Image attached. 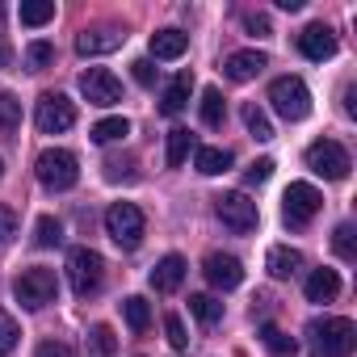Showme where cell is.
<instances>
[{"label": "cell", "instance_id": "1", "mask_svg": "<svg viewBox=\"0 0 357 357\" xmlns=\"http://www.w3.org/2000/svg\"><path fill=\"white\" fill-rule=\"evenodd\" d=\"M307 349L311 357H349L357 349V328L344 315H324L307 324Z\"/></svg>", "mask_w": 357, "mask_h": 357}, {"label": "cell", "instance_id": "2", "mask_svg": "<svg viewBox=\"0 0 357 357\" xmlns=\"http://www.w3.org/2000/svg\"><path fill=\"white\" fill-rule=\"evenodd\" d=\"M34 172H38V181H43L47 190L63 194V190H72V185L80 181V160H76L72 151H63V147H47V151L34 160Z\"/></svg>", "mask_w": 357, "mask_h": 357}, {"label": "cell", "instance_id": "3", "mask_svg": "<svg viewBox=\"0 0 357 357\" xmlns=\"http://www.w3.org/2000/svg\"><path fill=\"white\" fill-rule=\"evenodd\" d=\"M105 231H109V240H114L118 248L135 252V248L143 244V231H147L143 211H139L135 202H114V206L105 211Z\"/></svg>", "mask_w": 357, "mask_h": 357}, {"label": "cell", "instance_id": "4", "mask_svg": "<svg viewBox=\"0 0 357 357\" xmlns=\"http://www.w3.org/2000/svg\"><path fill=\"white\" fill-rule=\"evenodd\" d=\"M215 215H219V223H223L227 231H236V236H248V231H257V223H261L257 202H252L248 194H240V190L219 194V198H215Z\"/></svg>", "mask_w": 357, "mask_h": 357}, {"label": "cell", "instance_id": "5", "mask_svg": "<svg viewBox=\"0 0 357 357\" xmlns=\"http://www.w3.org/2000/svg\"><path fill=\"white\" fill-rule=\"evenodd\" d=\"M269 101H273V109H278L286 122H303V118L311 114V93H307V84H303L298 76H278V80L269 84Z\"/></svg>", "mask_w": 357, "mask_h": 357}, {"label": "cell", "instance_id": "6", "mask_svg": "<svg viewBox=\"0 0 357 357\" xmlns=\"http://www.w3.org/2000/svg\"><path fill=\"white\" fill-rule=\"evenodd\" d=\"M307 168L315 176H324V181H344L349 168H353V160H349V151L336 139H315L307 147Z\"/></svg>", "mask_w": 357, "mask_h": 357}, {"label": "cell", "instance_id": "7", "mask_svg": "<svg viewBox=\"0 0 357 357\" xmlns=\"http://www.w3.org/2000/svg\"><path fill=\"white\" fill-rule=\"evenodd\" d=\"M13 294H17V303H22V307H30V311H43L47 303H55V294H59V282H55V273H51V269L34 265V269H26V273L13 282Z\"/></svg>", "mask_w": 357, "mask_h": 357}, {"label": "cell", "instance_id": "8", "mask_svg": "<svg viewBox=\"0 0 357 357\" xmlns=\"http://www.w3.org/2000/svg\"><path fill=\"white\" fill-rule=\"evenodd\" d=\"M101 278H105L101 252H93V248H72V252H68V282H72V290H76L80 298H89V294L101 286Z\"/></svg>", "mask_w": 357, "mask_h": 357}, {"label": "cell", "instance_id": "9", "mask_svg": "<svg viewBox=\"0 0 357 357\" xmlns=\"http://www.w3.org/2000/svg\"><path fill=\"white\" fill-rule=\"evenodd\" d=\"M34 122L43 135H63L76 126V105L63 97V93H43L38 97V109H34Z\"/></svg>", "mask_w": 357, "mask_h": 357}, {"label": "cell", "instance_id": "10", "mask_svg": "<svg viewBox=\"0 0 357 357\" xmlns=\"http://www.w3.org/2000/svg\"><path fill=\"white\" fill-rule=\"evenodd\" d=\"M282 202H286V223L290 227H307L324 211V194L315 185H307V181H290V190H286Z\"/></svg>", "mask_w": 357, "mask_h": 357}, {"label": "cell", "instance_id": "11", "mask_svg": "<svg viewBox=\"0 0 357 357\" xmlns=\"http://www.w3.org/2000/svg\"><path fill=\"white\" fill-rule=\"evenodd\" d=\"M80 93H84L89 105H101V109H109V105L122 101V84H118V76L109 68H89L80 76Z\"/></svg>", "mask_w": 357, "mask_h": 357}, {"label": "cell", "instance_id": "12", "mask_svg": "<svg viewBox=\"0 0 357 357\" xmlns=\"http://www.w3.org/2000/svg\"><path fill=\"white\" fill-rule=\"evenodd\" d=\"M202 273H206V282H211L215 290H236V286L244 282V265H240L231 252H211L206 265H202Z\"/></svg>", "mask_w": 357, "mask_h": 357}, {"label": "cell", "instance_id": "13", "mask_svg": "<svg viewBox=\"0 0 357 357\" xmlns=\"http://www.w3.org/2000/svg\"><path fill=\"white\" fill-rule=\"evenodd\" d=\"M126 43V34L118 26H93V30H80L76 34V51L80 55H109Z\"/></svg>", "mask_w": 357, "mask_h": 357}, {"label": "cell", "instance_id": "14", "mask_svg": "<svg viewBox=\"0 0 357 357\" xmlns=\"http://www.w3.org/2000/svg\"><path fill=\"white\" fill-rule=\"evenodd\" d=\"M298 51L311 59V63H324V59H332L336 55V34L328 30V26H307L303 34H298Z\"/></svg>", "mask_w": 357, "mask_h": 357}, {"label": "cell", "instance_id": "15", "mask_svg": "<svg viewBox=\"0 0 357 357\" xmlns=\"http://www.w3.org/2000/svg\"><path fill=\"white\" fill-rule=\"evenodd\" d=\"M185 257H176V252H168L164 261H155V269H151V290L155 294H172V290H181V282H185Z\"/></svg>", "mask_w": 357, "mask_h": 357}, {"label": "cell", "instance_id": "16", "mask_svg": "<svg viewBox=\"0 0 357 357\" xmlns=\"http://www.w3.org/2000/svg\"><path fill=\"white\" fill-rule=\"evenodd\" d=\"M265 68H269L265 51H236V55H227V63H223L227 80H236V84H248V80H257Z\"/></svg>", "mask_w": 357, "mask_h": 357}, {"label": "cell", "instance_id": "17", "mask_svg": "<svg viewBox=\"0 0 357 357\" xmlns=\"http://www.w3.org/2000/svg\"><path fill=\"white\" fill-rule=\"evenodd\" d=\"M190 93H194V76H190V72L172 76V84H168V89H164V97H160V114L176 118V114L190 105Z\"/></svg>", "mask_w": 357, "mask_h": 357}, {"label": "cell", "instance_id": "18", "mask_svg": "<svg viewBox=\"0 0 357 357\" xmlns=\"http://www.w3.org/2000/svg\"><path fill=\"white\" fill-rule=\"evenodd\" d=\"M265 269H269V278L286 282V278H294V273L303 269V252H298V248H286V244H278V248H269V257H265Z\"/></svg>", "mask_w": 357, "mask_h": 357}, {"label": "cell", "instance_id": "19", "mask_svg": "<svg viewBox=\"0 0 357 357\" xmlns=\"http://www.w3.org/2000/svg\"><path fill=\"white\" fill-rule=\"evenodd\" d=\"M336 294H340L336 269H311V278H307V303H332Z\"/></svg>", "mask_w": 357, "mask_h": 357}, {"label": "cell", "instance_id": "20", "mask_svg": "<svg viewBox=\"0 0 357 357\" xmlns=\"http://www.w3.org/2000/svg\"><path fill=\"white\" fill-rule=\"evenodd\" d=\"M185 47H190V34H181V30H155L151 34V55L155 59H181Z\"/></svg>", "mask_w": 357, "mask_h": 357}, {"label": "cell", "instance_id": "21", "mask_svg": "<svg viewBox=\"0 0 357 357\" xmlns=\"http://www.w3.org/2000/svg\"><path fill=\"white\" fill-rule=\"evenodd\" d=\"M194 168H198L202 176H219V172L231 168V151H227V147H198Z\"/></svg>", "mask_w": 357, "mask_h": 357}, {"label": "cell", "instance_id": "22", "mask_svg": "<svg viewBox=\"0 0 357 357\" xmlns=\"http://www.w3.org/2000/svg\"><path fill=\"white\" fill-rule=\"evenodd\" d=\"M261 344L273 353V357H294L298 353V344H294V336H286L278 324H261Z\"/></svg>", "mask_w": 357, "mask_h": 357}, {"label": "cell", "instance_id": "23", "mask_svg": "<svg viewBox=\"0 0 357 357\" xmlns=\"http://www.w3.org/2000/svg\"><path fill=\"white\" fill-rule=\"evenodd\" d=\"M190 147H194V135H190L185 126L168 130V155H164V164H168V168H181L185 155H190Z\"/></svg>", "mask_w": 357, "mask_h": 357}, {"label": "cell", "instance_id": "24", "mask_svg": "<svg viewBox=\"0 0 357 357\" xmlns=\"http://www.w3.org/2000/svg\"><path fill=\"white\" fill-rule=\"evenodd\" d=\"M17 17H22V26H47V22H55V0H22Z\"/></svg>", "mask_w": 357, "mask_h": 357}, {"label": "cell", "instance_id": "25", "mask_svg": "<svg viewBox=\"0 0 357 357\" xmlns=\"http://www.w3.org/2000/svg\"><path fill=\"white\" fill-rule=\"evenodd\" d=\"M190 311H194V319L206 324V328H215V324L223 319V303L211 298V294H190Z\"/></svg>", "mask_w": 357, "mask_h": 357}, {"label": "cell", "instance_id": "26", "mask_svg": "<svg viewBox=\"0 0 357 357\" xmlns=\"http://www.w3.org/2000/svg\"><path fill=\"white\" fill-rule=\"evenodd\" d=\"M122 315H126L130 332H147V324H151V307H147V298H143V294L122 298Z\"/></svg>", "mask_w": 357, "mask_h": 357}, {"label": "cell", "instance_id": "27", "mask_svg": "<svg viewBox=\"0 0 357 357\" xmlns=\"http://www.w3.org/2000/svg\"><path fill=\"white\" fill-rule=\"evenodd\" d=\"M89 135H93V143H114V139H126L130 135V122L126 118H101Z\"/></svg>", "mask_w": 357, "mask_h": 357}, {"label": "cell", "instance_id": "28", "mask_svg": "<svg viewBox=\"0 0 357 357\" xmlns=\"http://www.w3.org/2000/svg\"><path fill=\"white\" fill-rule=\"evenodd\" d=\"M22 126V101L13 93H0V135H13Z\"/></svg>", "mask_w": 357, "mask_h": 357}, {"label": "cell", "instance_id": "29", "mask_svg": "<svg viewBox=\"0 0 357 357\" xmlns=\"http://www.w3.org/2000/svg\"><path fill=\"white\" fill-rule=\"evenodd\" d=\"M223 118H227L223 93H219V89H206V93H202V122H206V126H223Z\"/></svg>", "mask_w": 357, "mask_h": 357}, {"label": "cell", "instance_id": "30", "mask_svg": "<svg viewBox=\"0 0 357 357\" xmlns=\"http://www.w3.org/2000/svg\"><path fill=\"white\" fill-rule=\"evenodd\" d=\"M59 240H63V223L51 219V215H43V219L34 223V244H38V248H55Z\"/></svg>", "mask_w": 357, "mask_h": 357}, {"label": "cell", "instance_id": "31", "mask_svg": "<svg viewBox=\"0 0 357 357\" xmlns=\"http://www.w3.org/2000/svg\"><path fill=\"white\" fill-rule=\"evenodd\" d=\"M244 126H248V135H257L261 143L273 139V126H269V118H265L261 105H244Z\"/></svg>", "mask_w": 357, "mask_h": 357}, {"label": "cell", "instance_id": "32", "mask_svg": "<svg viewBox=\"0 0 357 357\" xmlns=\"http://www.w3.org/2000/svg\"><path fill=\"white\" fill-rule=\"evenodd\" d=\"M89 344H93L97 357H114V353H118V336H114L109 324H97V328L89 332Z\"/></svg>", "mask_w": 357, "mask_h": 357}, {"label": "cell", "instance_id": "33", "mask_svg": "<svg viewBox=\"0 0 357 357\" xmlns=\"http://www.w3.org/2000/svg\"><path fill=\"white\" fill-rule=\"evenodd\" d=\"M332 248H336V257H340V261H357V248H353V227H349V223H340V227L332 231Z\"/></svg>", "mask_w": 357, "mask_h": 357}, {"label": "cell", "instance_id": "34", "mask_svg": "<svg viewBox=\"0 0 357 357\" xmlns=\"http://www.w3.org/2000/svg\"><path fill=\"white\" fill-rule=\"evenodd\" d=\"M17 340H22V328H17L5 311H0V357H9V353L17 349Z\"/></svg>", "mask_w": 357, "mask_h": 357}, {"label": "cell", "instance_id": "35", "mask_svg": "<svg viewBox=\"0 0 357 357\" xmlns=\"http://www.w3.org/2000/svg\"><path fill=\"white\" fill-rule=\"evenodd\" d=\"M164 332H168V344L172 349H190V332H185V319L181 315H164Z\"/></svg>", "mask_w": 357, "mask_h": 357}, {"label": "cell", "instance_id": "36", "mask_svg": "<svg viewBox=\"0 0 357 357\" xmlns=\"http://www.w3.org/2000/svg\"><path fill=\"white\" fill-rule=\"evenodd\" d=\"M51 59H55V47H51V43H30V51H26V63H30L34 72H43Z\"/></svg>", "mask_w": 357, "mask_h": 357}, {"label": "cell", "instance_id": "37", "mask_svg": "<svg viewBox=\"0 0 357 357\" xmlns=\"http://www.w3.org/2000/svg\"><path fill=\"white\" fill-rule=\"evenodd\" d=\"M269 176H273V160H252V164L244 168V181H248V185H265Z\"/></svg>", "mask_w": 357, "mask_h": 357}, {"label": "cell", "instance_id": "38", "mask_svg": "<svg viewBox=\"0 0 357 357\" xmlns=\"http://www.w3.org/2000/svg\"><path fill=\"white\" fill-rule=\"evenodd\" d=\"M13 236H17V211L0 202V244H9Z\"/></svg>", "mask_w": 357, "mask_h": 357}, {"label": "cell", "instance_id": "39", "mask_svg": "<svg viewBox=\"0 0 357 357\" xmlns=\"http://www.w3.org/2000/svg\"><path fill=\"white\" fill-rule=\"evenodd\" d=\"M130 168H135L130 160H126V164H122V160H105V181H135Z\"/></svg>", "mask_w": 357, "mask_h": 357}, {"label": "cell", "instance_id": "40", "mask_svg": "<svg viewBox=\"0 0 357 357\" xmlns=\"http://www.w3.org/2000/svg\"><path fill=\"white\" fill-rule=\"evenodd\" d=\"M244 30L257 34V38H269V34H273V26H269L265 13H244Z\"/></svg>", "mask_w": 357, "mask_h": 357}, {"label": "cell", "instance_id": "41", "mask_svg": "<svg viewBox=\"0 0 357 357\" xmlns=\"http://www.w3.org/2000/svg\"><path fill=\"white\" fill-rule=\"evenodd\" d=\"M130 72H135V80H139L143 89H151V84H155V68H151V59H135V63H130Z\"/></svg>", "mask_w": 357, "mask_h": 357}, {"label": "cell", "instance_id": "42", "mask_svg": "<svg viewBox=\"0 0 357 357\" xmlns=\"http://www.w3.org/2000/svg\"><path fill=\"white\" fill-rule=\"evenodd\" d=\"M34 357H76V353H72V344H63V340H43Z\"/></svg>", "mask_w": 357, "mask_h": 357}, {"label": "cell", "instance_id": "43", "mask_svg": "<svg viewBox=\"0 0 357 357\" xmlns=\"http://www.w3.org/2000/svg\"><path fill=\"white\" fill-rule=\"evenodd\" d=\"M278 9H286V13H298V9H303V0H278Z\"/></svg>", "mask_w": 357, "mask_h": 357}, {"label": "cell", "instance_id": "44", "mask_svg": "<svg viewBox=\"0 0 357 357\" xmlns=\"http://www.w3.org/2000/svg\"><path fill=\"white\" fill-rule=\"evenodd\" d=\"M0 68H9V47L0 43Z\"/></svg>", "mask_w": 357, "mask_h": 357}, {"label": "cell", "instance_id": "45", "mask_svg": "<svg viewBox=\"0 0 357 357\" xmlns=\"http://www.w3.org/2000/svg\"><path fill=\"white\" fill-rule=\"evenodd\" d=\"M0 30H5V9H0Z\"/></svg>", "mask_w": 357, "mask_h": 357}, {"label": "cell", "instance_id": "46", "mask_svg": "<svg viewBox=\"0 0 357 357\" xmlns=\"http://www.w3.org/2000/svg\"><path fill=\"white\" fill-rule=\"evenodd\" d=\"M0 176H5V160H0Z\"/></svg>", "mask_w": 357, "mask_h": 357}]
</instances>
